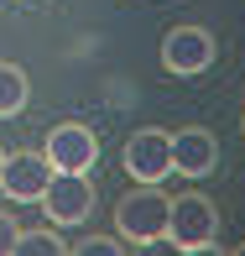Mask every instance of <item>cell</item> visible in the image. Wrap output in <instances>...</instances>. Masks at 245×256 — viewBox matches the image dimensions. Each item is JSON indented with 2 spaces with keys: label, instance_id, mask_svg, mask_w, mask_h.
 <instances>
[{
  "label": "cell",
  "instance_id": "cell-1",
  "mask_svg": "<svg viewBox=\"0 0 245 256\" xmlns=\"http://www.w3.org/2000/svg\"><path fill=\"white\" fill-rule=\"evenodd\" d=\"M167 209H172L167 194H162L157 183H141V188H131L115 204V236H120L125 246H157V240L167 236Z\"/></svg>",
  "mask_w": 245,
  "mask_h": 256
},
{
  "label": "cell",
  "instance_id": "cell-2",
  "mask_svg": "<svg viewBox=\"0 0 245 256\" xmlns=\"http://www.w3.org/2000/svg\"><path fill=\"white\" fill-rule=\"evenodd\" d=\"M167 240L172 251H188V256H204L219 246V209L204 199V194H183V199H172L167 209Z\"/></svg>",
  "mask_w": 245,
  "mask_h": 256
},
{
  "label": "cell",
  "instance_id": "cell-3",
  "mask_svg": "<svg viewBox=\"0 0 245 256\" xmlns=\"http://www.w3.org/2000/svg\"><path fill=\"white\" fill-rule=\"evenodd\" d=\"M37 204L47 225H84L94 214V183H89V172H52Z\"/></svg>",
  "mask_w": 245,
  "mask_h": 256
},
{
  "label": "cell",
  "instance_id": "cell-4",
  "mask_svg": "<svg viewBox=\"0 0 245 256\" xmlns=\"http://www.w3.org/2000/svg\"><path fill=\"white\" fill-rule=\"evenodd\" d=\"M42 157L52 162V172H94V162H99V136L89 131V126H78V120H63V126H52V131H47Z\"/></svg>",
  "mask_w": 245,
  "mask_h": 256
},
{
  "label": "cell",
  "instance_id": "cell-5",
  "mask_svg": "<svg viewBox=\"0 0 245 256\" xmlns=\"http://www.w3.org/2000/svg\"><path fill=\"white\" fill-rule=\"evenodd\" d=\"M120 162H125V172H131L136 183H162V178H172V131H157V126L131 131Z\"/></svg>",
  "mask_w": 245,
  "mask_h": 256
},
{
  "label": "cell",
  "instance_id": "cell-6",
  "mask_svg": "<svg viewBox=\"0 0 245 256\" xmlns=\"http://www.w3.org/2000/svg\"><path fill=\"white\" fill-rule=\"evenodd\" d=\"M214 63V37H209L204 26H172L167 37H162V68L178 78H193L204 74V68Z\"/></svg>",
  "mask_w": 245,
  "mask_h": 256
},
{
  "label": "cell",
  "instance_id": "cell-7",
  "mask_svg": "<svg viewBox=\"0 0 245 256\" xmlns=\"http://www.w3.org/2000/svg\"><path fill=\"white\" fill-rule=\"evenodd\" d=\"M52 178V162L42 152H10L5 168H0V194H5L10 204H37L42 188H47Z\"/></svg>",
  "mask_w": 245,
  "mask_h": 256
},
{
  "label": "cell",
  "instance_id": "cell-8",
  "mask_svg": "<svg viewBox=\"0 0 245 256\" xmlns=\"http://www.w3.org/2000/svg\"><path fill=\"white\" fill-rule=\"evenodd\" d=\"M214 168H219L214 131H204V126H183V131H172V172H183V178H209Z\"/></svg>",
  "mask_w": 245,
  "mask_h": 256
},
{
  "label": "cell",
  "instance_id": "cell-9",
  "mask_svg": "<svg viewBox=\"0 0 245 256\" xmlns=\"http://www.w3.org/2000/svg\"><path fill=\"white\" fill-rule=\"evenodd\" d=\"M26 100H31V78H26V68L0 63V120L21 115V110H26Z\"/></svg>",
  "mask_w": 245,
  "mask_h": 256
},
{
  "label": "cell",
  "instance_id": "cell-10",
  "mask_svg": "<svg viewBox=\"0 0 245 256\" xmlns=\"http://www.w3.org/2000/svg\"><path fill=\"white\" fill-rule=\"evenodd\" d=\"M68 246H63V236L47 225V230H21L16 236V251L10 256H63Z\"/></svg>",
  "mask_w": 245,
  "mask_h": 256
},
{
  "label": "cell",
  "instance_id": "cell-11",
  "mask_svg": "<svg viewBox=\"0 0 245 256\" xmlns=\"http://www.w3.org/2000/svg\"><path fill=\"white\" fill-rule=\"evenodd\" d=\"M73 251H78V256H120L125 240H120V236H84Z\"/></svg>",
  "mask_w": 245,
  "mask_h": 256
},
{
  "label": "cell",
  "instance_id": "cell-12",
  "mask_svg": "<svg viewBox=\"0 0 245 256\" xmlns=\"http://www.w3.org/2000/svg\"><path fill=\"white\" fill-rule=\"evenodd\" d=\"M16 236H21L16 214H10V209H0V256H10V251H16Z\"/></svg>",
  "mask_w": 245,
  "mask_h": 256
},
{
  "label": "cell",
  "instance_id": "cell-13",
  "mask_svg": "<svg viewBox=\"0 0 245 256\" xmlns=\"http://www.w3.org/2000/svg\"><path fill=\"white\" fill-rule=\"evenodd\" d=\"M235 256H245V246H235Z\"/></svg>",
  "mask_w": 245,
  "mask_h": 256
},
{
  "label": "cell",
  "instance_id": "cell-14",
  "mask_svg": "<svg viewBox=\"0 0 245 256\" xmlns=\"http://www.w3.org/2000/svg\"><path fill=\"white\" fill-rule=\"evenodd\" d=\"M0 168H5V152H0Z\"/></svg>",
  "mask_w": 245,
  "mask_h": 256
},
{
  "label": "cell",
  "instance_id": "cell-15",
  "mask_svg": "<svg viewBox=\"0 0 245 256\" xmlns=\"http://www.w3.org/2000/svg\"><path fill=\"white\" fill-rule=\"evenodd\" d=\"M240 131H245V115H240Z\"/></svg>",
  "mask_w": 245,
  "mask_h": 256
}]
</instances>
